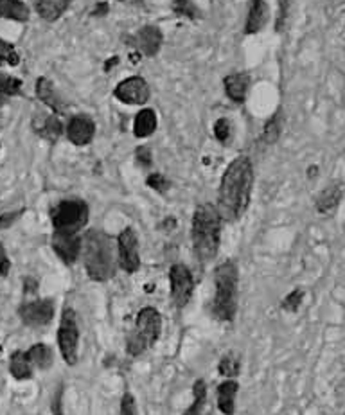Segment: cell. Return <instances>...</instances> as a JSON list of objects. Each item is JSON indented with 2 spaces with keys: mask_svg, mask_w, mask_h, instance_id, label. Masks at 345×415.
Here are the masks:
<instances>
[{
  "mask_svg": "<svg viewBox=\"0 0 345 415\" xmlns=\"http://www.w3.org/2000/svg\"><path fill=\"white\" fill-rule=\"evenodd\" d=\"M254 171L247 157H238L227 167L217 191V212L225 221H234L245 214L250 203Z\"/></svg>",
  "mask_w": 345,
  "mask_h": 415,
  "instance_id": "6da1fadb",
  "label": "cell"
},
{
  "mask_svg": "<svg viewBox=\"0 0 345 415\" xmlns=\"http://www.w3.org/2000/svg\"><path fill=\"white\" fill-rule=\"evenodd\" d=\"M82 256L86 274L94 281H108L115 275L119 259L117 249L105 232L90 230L82 240Z\"/></svg>",
  "mask_w": 345,
  "mask_h": 415,
  "instance_id": "7a4b0ae2",
  "label": "cell"
},
{
  "mask_svg": "<svg viewBox=\"0 0 345 415\" xmlns=\"http://www.w3.org/2000/svg\"><path fill=\"white\" fill-rule=\"evenodd\" d=\"M222 216L216 205L201 203L192 216V244L194 252L201 263H209L220 250V235H222Z\"/></svg>",
  "mask_w": 345,
  "mask_h": 415,
  "instance_id": "3957f363",
  "label": "cell"
},
{
  "mask_svg": "<svg viewBox=\"0 0 345 415\" xmlns=\"http://www.w3.org/2000/svg\"><path fill=\"white\" fill-rule=\"evenodd\" d=\"M238 266L232 261H225L214 270V286L216 295L213 302V313L217 320H234L238 311Z\"/></svg>",
  "mask_w": 345,
  "mask_h": 415,
  "instance_id": "277c9868",
  "label": "cell"
},
{
  "mask_svg": "<svg viewBox=\"0 0 345 415\" xmlns=\"http://www.w3.org/2000/svg\"><path fill=\"white\" fill-rule=\"evenodd\" d=\"M162 331V317L155 308H142L137 315L135 325L132 333L128 334L126 347L132 356L144 354L148 349L157 343L158 336Z\"/></svg>",
  "mask_w": 345,
  "mask_h": 415,
  "instance_id": "5b68a950",
  "label": "cell"
},
{
  "mask_svg": "<svg viewBox=\"0 0 345 415\" xmlns=\"http://www.w3.org/2000/svg\"><path fill=\"white\" fill-rule=\"evenodd\" d=\"M51 219L54 232L77 234L89 221V207L82 200H65L52 209Z\"/></svg>",
  "mask_w": 345,
  "mask_h": 415,
  "instance_id": "8992f818",
  "label": "cell"
},
{
  "mask_svg": "<svg viewBox=\"0 0 345 415\" xmlns=\"http://www.w3.org/2000/svg\"><path fill=\"white\" fill-rule=\"evenodd\" d=\"M58 345L63 356L65 363L76 365L77 347H79V327H77L76 315L72 309H65L61 315L60 327H58Z\"/></svg>",
  "mask_w": 345,
  "mask_h": 415,
  "instance_id": "52a82bcc",
  "label": "cell"
},
{
  "mask_svg": "<svg viewBox=\"0 0 345 415\" xmlns=\"http://www.w3.org/2000/svg\"><path fill=\"white\" fill-rule=\"evenodd\" d=\"M169 284H171V299L175 302L176 308H183L191 300L192 288V274L185 265L171 266L169 270Z\"/></svg>",
  "mask_w": 345,
  "mask_h": 415,
  "instance_id": "ba28073f",
  "label": "cell"
},
{
  "mask_svg": "<svg viewBox=\"0 0 345 415\" xmlns=\"http://www.w3.org/2000/svg\"><path fill=\"white\" fill-rule=\"evenodd\" d=\"M117 259H119L121 268L128 274H135L141 266L139 241L132 228H124L117 237Z\"/></svg>",
  "mask_w": 345,
  "mask_h": 415,
  "instance_id": "9c48e42d",
  "label": "cell"
},
{
  "mask_svg": "<svg viewBox=\"0 0 345 415\" xmlns=\"http://www.w3.org/2000/svg\"><path fill=\"white\" fill-rule=\"evenodd\" d=\"M115 97L119 99L121 103L126 104H144L149 99V86L148 83L139 76L128 77L115 86L114 91Z\"/></svg>",
  "mask_w": 345,
  "mask_h": 415,
  "instance_id": "30bf717a",
  "label": "cell"
},
{
  "mask_svg": "<svg viewBox=\"0 0 345 415\" xmlns=\"http://www.w3.org/2000/svg\"><path fill=\"white\" fill-rule=\"evenodd\" d=\"M52 317H54V304L49 299L33 300L20 308L22 322L31 327H43L52 320Z\"/></svg>",
  "mask_w": 345,
  "mask_h": 415,
  "instance_id": "8fae6325",
  "label": "cell"
},
{
  "mask_svg": "<svg viewBox=\"0 0 345 415\" xmlns=\"http://www.w3.org/2000/svg\"><path fill=\"white\" fill-rule=\"evenodd\" d=\"M52 249L58 253L63 263L72 265L77 261V257L82 253V240L77 234H68V232H54L52 234Z\"/></svg>",
  "mask_w": 345,
  "mask_h": 415,
  "instance_id": "7c38bea8",
  "label": "cell"
},
{
  "mask_svg": "<svg viewBox=\"0 0 345 415\" xmlns=\"http://www.w3.org/2000/svg\"><path fill=\"white\" fill-rule=\"evenodd\" d=\"M94 133H95V126L89 117H83V116L72 117L67 126L68 141L76 146L89 144V142L94 139Z\"/></svg>",
  "mask_w": 345,
  "mask_h": 415,
  "instance_id": "4fadbf2b",
  "label": "cell"
},
{
  "mask_svg": "<svg viewBox=\"0 0 345 415\" xmlns=\"http://www.w3.org/2000/svg\"><path fill=\"white\" fill-rule=\"evenodd\" d=\"M135 45L144 56H155L162 47V33L155 26L142 27L135 36Z\"/></svg>",
  "mask_w": 345,
  "mask_h": 415,
  "instance_id": "5bb4252c",
  "label": "cell"
},
{
  "mask_svg": "<svg viewBox=\"0 0 345 415\" xmlns=\"http://www.w3.org/2000/svg\"><path fill=\"white\" fill-rule=\"evenodd\" d=\"M238 390L239 385L236 379H225L222 385L217 386V408L223 415H234Z\"/></svg>",
  "mask_w": 345,
  "mask_h": 415,
  "instance_id": "9a60e30c",
  "label": "cell"
},
{
  "mask_svg": "<svg viewBox=\"0 0 345 415\" xmlns=\"http://www.w3.org/2000/svg\"><path fill=\"white\" fill-rule=\"evenodd\" d=\"M36 94H38V97L42 99V103L47 104L52 111H56V113H65L63 99L60 97V94L56 92L54 85H52L49 79L40 77L38 83H36Z\"/></svg>",
  "mask_w": 345,
  "mask_h": 415,
  "instance_id": "2e32d148",
  "label": "cell"
},
{
  "mask_svg": "<svg viewBox=\"0 0 345 415\" xmlns=\"http://www.w3.org/2000/svg\"><path fill=\"white\" fill-rule=\"evenodd\" d=\"M268 20V6L264 4V0H250L247 17V35H254L257 31L263 29V26Z\"/></svg>",
  "mask_w": 345,
  "mask_h": 415,
  "instance_id": "e0dca14e",
  "label": "cell"
},
{
  "mask_svg": "<svg viewBox=\"0 0 345 415\" xmlns=\"http://www.w3.org/2000/svg\"><path fill=\"white\" fill-rule=\"evenodd\" d=\"M27 352V358H29L33 368H38V370H43V368H49L54 361V354H52L51 347L45 345V343H34Z\"/></svg>",
  "mask_w": 345,
  "mask_h": 415,
  "instance_id": "ac0fdd59",
  "label": "cell"
},
{
  "mask_svg": "<svg viewBox=\"0 0 345 415\" xmlns=\"http://www.w3.org/2000/svg\"><path fill=\"white\" fill-rule=\"evenodd\" d=\"M9 370L13 374L15 379H29L33 376L34 368L31 365L29 358H27L26 351H17L11 354V360H9Z\"/></svg>",
  "mask_w": 345,
  "mask_h": 415,
  "instance_id": "d6986e66",
  "label": "cell"
},
{
  "mask_svg": "<svg viewBox=\"0 0 345 415\" xmlns=\"http://www.w3.org/2000/svg\"><path fill=\"white\" fill-rule=\"evenodd\" d=\"M68 4H70V0H38L36 8H38V13L43 20L54 22L67 11Z\"/></svg>",
  "mask_w": 345,
  "mask_h": 415,
  "instance_id": "ffe728a7",
  "label": "cell"
},
{
  "mask_svg": "<svg viewBox=\"0 0 345 415\" xmlns=\"http://www.w3.org/2000/svg\"><path fill=\"white\" fill-rule=\"evenodd\" d=\"M0 18L26 22L29 18V9L22 0H0Z\"/></svg>",
  "mask_w": 345,
  "mask_h": 415,
  "instance_id": "44dd1931",
  "label": "cell"
},
{
  "mask_svg": "<svg viewBox=\"0 0 345 415\" xmlns=\"http://www.w3.org/2000/svg\"><path fill=\"white\" fill-rule=\"evenodd\" d=\"M248 88V79L245 74H230L225 79V91L229 94V97L236 103H241L247 95Z\"/></svg>",
  "mask_w": 345,
  "mask_h": 415,
  "instance_id": "7402d4cb",
  "label": "cell"
},
{
  "mask_svg": "<svg viewBox=\"0 0 345 415\" xmlns=\"http://www.w3.org/2000/svg\"><path fill=\"white\" fill-rule=\"evenodd\" d=\"M157 128V116L153 110H142L133 120V133L135 137H148Z\"/></svg>",
  "mask_w": 345,
  "mask_h": 415,
  "instance_id": "603a6c76",
  "label": "cell"
},
{
  "mask_svg": "<svg viewBox=\"0 0 345 415\" xmlns=\"http://www.w3.org/2000/svg\"><path fill=\"white\" fill-rule=\"evenodd\" d=\"M34 130L42 135V137L49 139V141H56L61 135V123L56 119L54 116L38 117V120L34 123Z\"/></svg>",
  "mask_w": 345,
  "mask_h": 415,
  "instance_id": "cb8c5ba5",
  "label": "cell"
},
{
  "mask_svg": "<svg viewBox=\"0 0 345 415\" xmlns=\"http://www.w3.org/2000/svg\"><path fill=\"white\" fill-rule=\"evenodd\" d=\"M207 401V386L201 379L192 385V405L183 415H204V407Z\"/></svg>",
  "mask_w": 345,
  "mask_h": 415,
  "instance_id": "d4e9b609",
  "label": "cell"
},
{
  "mask_svg": "<svg viewBox=\"0 0 345 415\" xmlns=\"http://www.w3.org/2000/svg\"><path fill=\"white\" fill-rule=\"evenodd\" d=\"M239 370H241V363L232 354L223 356L222 360H220V365H217V373H220V376L225 377V379H236Z\"/></svg>",
  "mask_w": 345,
  "mask_h": 415,
  "instance_id": "484cf974",
  "label": "cell"
},
{
  "mask_svg": "<svg viewBox=\"0 0 345 415\" xmlns=\"http://www.w3.org/2000/svg\"><path fill=\"white\" fill-rule=\"evenodd\" d=\"M22 88L20 79L11 76H6V74L0 72V103H4L6 99L11 97V95H17Z\"/></svg>",
  "mask_w": 345,
  "mask_h": 415,
  "instance_id": "4316f807",
  "label": "cell"
},
{
  "mask_svg": "<svg viewBox=\"0 0 345 415\" xmlns=\"http://www.w3.org/2000/svg\"><path fill=\"white\" fill-rule=\"evenodd\" d=\"M342 198V191L338 187H329L328 191L322 193V196L319 198V210L320 212H329L331 209L337 207V203Z\"/></svg>",
  "mask_w": 345,
  "mask_h": 415,
  "instance_id": "83f0119b",
  "label": "cell"
},
{
  "mask_svg": "<svg viewBox=\"0 0 345 415\" xmlns=\"http://www.w3.org/2000/svg\"><path fill=\"white\" fill-rule=\"evenodd\" d=\"M20 61V56H18L17 49L11 45V43L4 42V40H0V65H18Z\"/></svg>",
  "mask_w": 345,
  "mask_h": 415,
  "instance_id": "f1b7e54d",
  "label": "cell"
},
{
  "mask_svg": "<svg viewBox=\"0 0 345 415\" xmlns=\"http://www.w3.org/2000/svg\"><path fill=\"white\" fill-rule=\"evenodd\" d=\"M173 11L180 17L191 18V20L198 17V8L192 4L191 0H173Z\"/></svg>",
  "mask_w": 345,
  "mask_h": 415,
  "instance_id": "f546056e",
  "label": "cell"
},
{
  "mask_svg": "<svg viewBox=\"0 0 345 415\" xmlns=\"http://www.w3.org/2000/svg\"><path fill=\"white\" fill-rule=\"evenodd\" d=\"M302 299H304L302 291H300V290L291 291L290 295H288L284 300H282V308H284L286 311H297L298 306L302 304Z\"/></svg>",
  "mask_w": 345,
  "mask_h": 415,
  "instance_id": "4dcf8cb0",
  "label": "cell"
},
{
  "mask_svg": "<svg viewBox=\"0 0 345 415\" xmlns=\"http://www.w3.org/2000/svg\"><path fill=\"white\" fill-rule=\"evenodd\" d=\"M148 185L151 189H155L157 193H166L167 187H169V182L160 173H153V175L148 176Z\"/></svg>",
  "mask_w": 345,
  "mask_h": 415,
  "instance_id": "1f68e13d",
  "label": "cell"
},
{
  "mask_svg": "<svg viewBox=\"0 0 345 415\" xmlns=\"http://www.w3.org/2000/svg\"><path fill=\"white\" fill-rule=\"evenodd\" d=\"M277 135H279V117H273V119H270L268 123H266V126H264L263 139L264 142H273L275 139H277Z\"/></svg>",
  "mask_w": 345,
  "mask_h": 415,
  "instance_id": "d6a6232c",
  "label": "cell"
},
{
  "mask_svg": "<svg viewBox=\"0 0 345 415\" xmlns=\"http://www.w3.org/2000/svg\"><path fill=\"white\" fill-rule=\"evenodd\" d=\"M214 135L220 142H227L230 137V123L227 119H220L214 125Z\"/></svg>",
  "mask_w": 345,
  "mask_h": 415,
  "instance_id": "836d02e7",
  "label": "cell"
},
{
  "mask_svg": "<svg viewBox=\"0 0 345 415\" xmlns=\"http://www.w3.org/2000/svg\"><path fill=\"white\" fill-rule=\"evenodd\" d=\"M121 415H137L135 399L132 394H124L121 399Z\"/></svg>",
  "mask_w": 345,
  "mask_h": 415,
  "instance_id": "e575fe53",
  "label": "cell"
},
{
  "mask_svg": "<svg viewBox=\"0 0 345 415\" xmlns=\"http://www.w3.org/2000/svg\"><path fill=\"white\" fill-rule=\"evenodd\" d=\"M135 155H137V162L141 164L142 167H149L151 164H153V155H151L149 148H146V146L139 148Z\"/></svg>",
  "mask_w": 345,
  "mask_h": 415,
  "instance_id": "d590c367",
  "label": "cell"
},
{
  "mask_svg": "<svg viewBox=\"0 0 345 415\" xmlns=\"http://www.w3.org/2000/svg\"><path fill=\"white\" fill-rule=\"evenodd\" d=\"M52 412H54V415H61V390L58 392V396H56L54 405H52Z\"/></svg>",
  "mask_w": 345,
  "mask_h": 415,
  "instance_id": "8d00e7d4",
  "label": "cell"
},
{
  "mask_svg": "<svg viewBox=\"0 0 345 415\" xmlns=\"http://www.w3.org/2000/svg\"><path fill=\"white\" fill-rule=\"evenodd\" d=\"M107 11H108V4H107V2H101V4L95 6L94 15H95V17H99V15H107Z\"/></svg>",
  "mask_w": 345,
  "mask_h": 415,
  "instance_id": "74e56055",
  "label": "cell"
}]
</instances>
